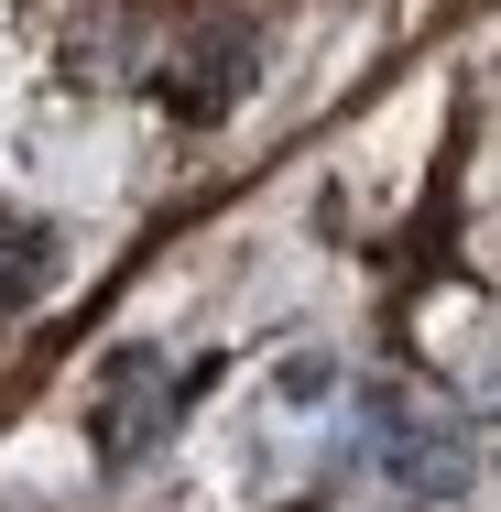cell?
Instances as JSON below:
<instances>
[{
	"mask_svg": "<svg viewBox=\"0 0 501 512\" xmlns=\"http://www.w3.org/2000/svg\"><path fill=\"white\" fill-rule=\"evenodd\" d=\"M360 414H371V458L393 469V491H414V502H447V491H469V458H480V436L458 425V414H403V393H360Z\"/></svg>",
	"mask_w": 501,
	"mask_h": 512,
	"instance_id": "cell-1",
	"label": "cell"
},
{
	"mask_svg": "<svg viewBox=\"0 0 501 512\" xmlns=\"http://www.w3.org/2000/svg\"><path fill=\"white\" fill-rule=\"evenodd\" d=\"M175 414H186V382H175L164 360H120V393L99 404V458L109 469H142Z\"/></svg>",
	"mask_w": 501,
	"mask_h": 512,
	"instance_id": "cell-2",
	"label": "cell"
},
{
	"mask_svg": "<svg viewBox=\"0 0 501 512\" xmlns=\"http://www.w3.org/2000/svg\"><path fill=\"white\" fill-rule=\"evenodd\" d=\"M55 284V229L44 218H0V306H33Z\"/></svg>",
	"mask_w": 501,
	"mask_h": 512,
	"instance_id": "cell-3",
	"label": "cell"
},
{
	"mask_svg": "<svg viewBox=\"0 0 501 512\" xmlns=\"http://www.w3.org/2000/svg\"><path fill=\"white\" fill-rule=\"evenodd\" d=\"M240 77H251V44H240V33H218V44L197 55V88H175V99H186V120H218V109L240 99Z\"/></svg>",
	"mask_w": 501,
	"mask_h": 512,
	"instance_id": "cell-4",
	"label": "cell"
},
{
	"mask_svg": "<svg viewBox=\"0 0 501 512\" xmlns=\"http://www.w3.org/2000/svg\"><path fill=\"white\" fill-rule=\"evenodd\" d=\"M327 382H338V360H316V349H305L295 371H284V393H295V404H316V393H327Z\"/></svg>",
	"mask_w": 501,
	"mask_h": 512,
	"instance_id": "cell-5",
	"label": "cell"
}]
</instances>
